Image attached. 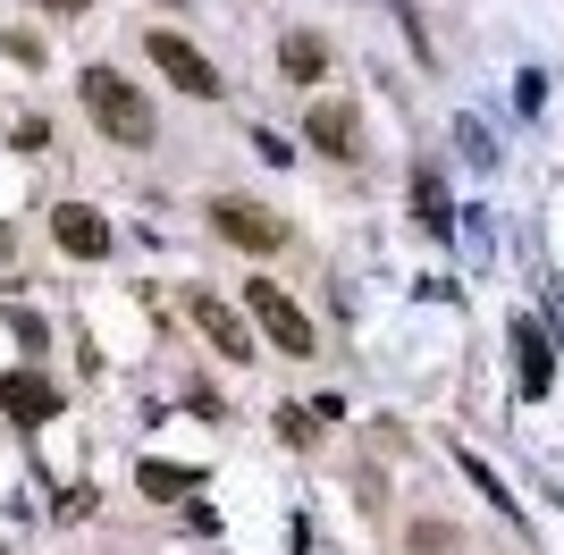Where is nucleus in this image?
<instances>
[{"mask_svg": "<svg viewBox=\"0 0 564 555\" xmlns=\"http://www.w3.org/2000/svg\"><path fill=\"white\" fill-rule=\"evenodd\" d=\"M76 92H85V110H94V127L110 143H152V101H143L118 68H85V76H76Z\"/></svg>", "mask_w": 564, "mask_h": 555, "instance_id": "1", "label": "nucleus"}, {"mask_svg": "<svg viewBox=\"0 0 564 555\" xmlns=\"http://www.w3.org/2000/svg\"><path fill=\"white\" fill-rule=\"evenodd\" d=\"M212 228H219V244H236V253H279V244H286L279 210L245 203V194H219V203H212Z\"/></svg>", "mask_w": 564, "mask_h": 555, "instance_id": "2", "label": "nucleus"}, {"mask_svg": "<svg viewBox=\"0 0 564 555\" xmlns=\"http://www.w3.org/2000/svg\"><path fill=\"white\" fill-rule=\"evenodd\" d=\"M245 303H253L261 337H270V346H279V353H295V362H304V353H312V320H304V312H295V303L279 295V286H270V278H253V286H245Z\"/></svg>", "mask_w": 564, "mask_h": 555, "instance_id": "3", "label": "nucleus"}, {"mask_svg": "<svg viewBox=\"0 0 564 555\" xmlns=\"http://www.w3.org/2000/svg\"><path fill=\"white\" fill-rule=\"evenodd\" d=\"M143 51H152V68H161L177 92H194V101H212V92H219V68H212V59H203V51L186 43V34H152Z\"/></svg>", "mask_w": 564, "mask_h": 555, "instance_id": "4", "label": "nucleus"}, {"mask_svg": "<svg viewBox=\"0 0 564 555\" xmlns=\"http://www.w3.org/2000/svg\"><path fill=\"white\" fill-rule=\"evenodd\" d=\"M51 236H59V253H76V261H101V253H110V219L85 210V203H59V210H51Z\"/></svg>", "mask_w": 564, "mask_h": 555, "instance_id": "5", "label": "nucleus"}, {"mask_svg": "<svg viewBox=\"0 0 564 555\" xmlns=\"http://www.w3.org/2000/svg\"><path fill=\"white\" fill-rule=\"evenodd\" d=\"M0 413L34 429V421H51V413H59V388H51L43 370H9V379H0Z\"/></svg>", "mask_w": 564, "mask_h": 555, "instance_id": "6", "label": "nucleus"}, {"mask_svg": "<svg viewBox=\"0 0 564 555\" xmlns=\"http://www.w3.org/2000/svg\"><path fill=\"white\" fill-rule=\"evenodd\" d=\"M186 312H194V328H203V337H212V346L228 353V362H245V353H253V328L236 320V312H228V303H219V295H194Z\"/></svg>", "mask_w": 564, "mask_h": 555, "instance_id": "7", "label": "nucleus"}, {"mask_svg": "<svg viewBox=\"0 0 564 555\" xmlns=\"http://www.w3.org/2000/svg\"><path fill=\"white\" fill-rule=\"evenodd\" d=\"M514 370H522V395H547V388H556V353H547V337L531 320H514Z\"/></svg>", "mask_w": 564, "mask_h": 555, "instance_id": "8", "label": "nucleus"}, {"mask_svg": "<svg viewBox=\"0 0 564 555\" xmlns=\"http://www.w3.org/2000/svg\"><path fill=\"white\" fill-rule=\"evenodd\" d=\"M413 210H422V228L430 236H455V194H447V177H413Z\"/></svg>", "mask_w": 564, "mask_h": 555, "instance_id": "9", "label": "nucleus"}, {"mask_svg": "<svg viewBox=\"0 0 564 555\" xmlns=\"http://www.w3.org/2000/svg\"><path fill=\"white\" fill-rule=\"evenodd\" d=\"M312 143L337 152V161L354 152V110H346V101H321V110H312Z\"/></svg>", "mask_w": 564, "mask_h": 555, "instance_id": "10", "label": "nucleus"}, {"mask_svg": "<svg viewBox=\"0 0 564 555\" xmlns=\"http://www.w3.org/2000/svg\"><path fill=\"white\" fill-rule=\"evenodd\" d=\"M279 68L295 76V85H312V76L329 68V51H321V34H286V43H279Z\"/></svg>", "mask_w": 564, "mask_h": 555, "instance_id": "11", "label": "nucleus"}, {"mask_svg": "<svg viewBox=\"0 0 564 555\" xmlns=\"http://www.w3.org/2000/svg\"><path fill=\"white\" fill-rule=\"evenodd\" d=\"M135 488H143V497H194V471H186V463H143Z\"/></svg>", "mask_w": 564, "mask_h": 555, "instance_id": "12", "label": "nucleus"}, {"mask_svg": "<svg viewBox=\"0 0 564 555\" xmlns=\"http://www.w3.org/2000/svg\"><path fill=\"white\" fill-rule=\"evenodd\" d=\"M9 328H18V346H25V353H43V320H34V312H9Z\"/></svg>", "mask_w": 564, "mask_h": 555, "instance_id": "13", "label": "nucleus"}, {"mask_svg": "<svg viewBox=\"0 0 564 555\" xmlns=\"http://www.w3.org/2000/svg\"><path fill=\"white\" fill-rule=\"evenodd\" d=\"M312 421H321V413H279V438H286V446H304V438H312Z\"/></svg>", "mask_w": 564, "mask_h": 555, "instance_id": "14", "label": "nucleus"}, {"mask_svg": "<svg viewBox=\"0 0 564 555\" xmlns=\"http://www.w3.org/2000/svg\"><path fill=\"white\" fill-rule=\"evenodd\" d=\"M9 253H18V236H9V219H0V261H9Z\"/></svg>", "mask_w": 564, "mask_h": 555, "instance_id": "15", "label": "nucleus"}, {"mask_svg": "<svg viewBox=\"0 0 564 555\" xmlns=\"http://www.w3.org/2000/svg\"><path fill=\"white\" fill-rule=\"evenodd\" d=\"M43 9H85V0H43Z\"/></svg>", "mask_w": 564, "mask_h": 555, "instance_id": "16", "label": "nucleus"}, {"mask_svg": "<svg viewBox=\"0 0 564 555\" xmlns=\"http://www.w3.org/2000/svg\"><path fill=\"white\" fill-rule=\"evenodd\" d=\"M0 555H9V547H0Z\"/></svg>", "mask_w": 564, "mask_h": 555, "instance_id": "17", "label": "nucleus"}]
</instances>
